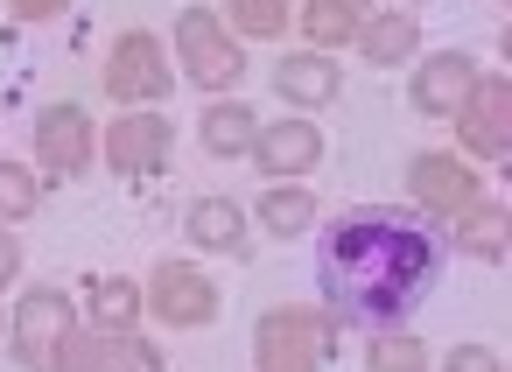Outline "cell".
<instances>
[{"label": "cell", "mask_w": 512, "mask_h": 372, "mask_svg": "<svg viewBox=\"0 0 512 372\" xmlns=\"http://www.w3.org/2000/svg\"><path fill=\"white\" fill-rule=\"evenodd\" d=\"M407 190H414V204H421V211H435V218H463V211H477V204H484V183H477L456 155H414Z\"/></svg>", "instance_id": "obj_6"}, {"label": "cell", "mask_w": 512, "mask_h": 372, "mask_svg": "<svg viewBox=\"0 0 512 372\" xmlns=\"http://www.w3.org/2000/svg\"><path fill=\"white\" fill-rule=\"evenodd\" d=\"M435 274H442V239L407 204H358L330 218L323 253H316L323 302L365 330H393L435 288Z\"/></svg>", "instance_id": "obj_1"}, {"label": "cell", "mask_w": 512, "mask_h": 372, "mask_svg": "<svg viewBox=\"0 0 512 372\" xmlns=\"http://www.w3.org/2000/svg\"><path fill=\"white\" fill-rule=\"evenodd\" d=\"M106 92H113V99H120L127 113L169 92V64H162V43H155L148 29H134V36H120V43H113V57H106Z\"/></svg>", "instance_id": "obj_5"}, {"label": "cell", "mask_w": 512, "mask_h": 372, "mask_svg": "<svg viewBox=\"0 0 512 372\" xmlns=\"http://www.w3.org/2000/svg\"><path fill=\"white\" fill-rule=\"evenodd\" d=\"M36 162L50 176H85V162H92V120H85V106H43V120H36Z\"/></svg>", "instance_id": "obj_10"}, {"label": "cell", "mask_w": 512, "mask_h": 372, "mask_svg": "<svg viewBox=\"0 0 512 372\" xmlns=\"http://www.w3.org/2000/svg\"><path fill=\"white\" fill-rule=\"evenodd\" d=\"M176 50H183L190 85L225 92V85H239V78H246V50H239V43L218 29V15H211V8H190V15L176 22Z\"/></svg>", "instance_id": "obj_4"}, {"label": "cell", "mask_w": 512, "mask_h": 372, "mask_svg": "<svg viewBox=\"0 0 512 372\" xmlns=\"http://www.w3.org/2000/svg\"><path fill=\"white\" fill-rule=\"evenodd\" d=\"M274 92L288 106H330L337 99V64L330 57H281L274 64Z\"/></svg>", "instance_id": "obj_14"}, {"label": "cell", "mask_w": 512, "mask_h": 372, "mask_svg": "<svg viewBox=\"0 0 512 372\" xmlns=\"http://www.w3.org/2000/svg\"><path fill=\"white\" fill-rule=\"evenodd\" d=\"M456 246L477 253V260H498V253H505V204L484 197L477 211H463V218H456Z\"/></svg>", "instance_id": "obj_18"}, {"label": "cell", "mask_w": 512, "mask_h": 372, "mask_svg": "<svg viewBox=\"0 0 512 372\" xmlns=\"http://www.w3.org/2000/svg\"><path fill=\"white\" fill-rule=\"evenodd\" d=\"M148 309H155L162 323L190 330V323H211V316H218V288H211L190 260H162L155 281H148Z\"/></svg>", "instance_id": "obj_7"}, {"label": "cell", "mask_w": 512, "mask_h": 372, "mask_svg": "<svg viewBox=\"0 0 512 372\" xmlns=\"http://www.w3.org/2000/svg\"><path fill=\"white\" fill-rule=\"evenodd\" d=\"M190 246L246 253V211H239L232 197H197V204H190Z\"/></svg>", "instance_id": "obj_15"}, {"label": "cell", "mask_w": 512, "mask_h": 372, "mask_svg": "<svg viewBox=\"0 0 512 372\" xmlns=\"http://www.w3.org/2000/svg\"><path fill=\"white\" fill-rule=\"evenodd\" d=\"M463 141H470V155H484V162H498L505 155V134H512V85L505 78H477L470 92H463Z\"/></svg>", "instance_id": "obj_9"}, {"label": "cell", "mask_w": 512, "mask_h": 372, "mask_svg": "<svg viewBox=\"0 0 512 372\" xmlns=\"http://www.w3.org/2000/svg\"><path fill=\"white\" fill-rule=\"evenodd\" d=\"M141 309H148V295H141L127 274H99V281H92V323H99L106 337H127Z\"/></svg>", "instance_id": "obj_17"}, {"label": "cell", "mask_w": 512, "mask_h": 372, "mask_svg": "<svg viewBox=\"0 0 512 372\" xmlns=\"http://www.w3.org/2000/svg\"><path fill=\"white\" fill-rule=\"evenodd\" d=\"M169 120L162 113H120L113 127H106V162L120 169V176H155L162 162H169Z\"/></svg>", "instance_id": "obj_8"}, {"label": "cell", "mask_w": 512, "mask_h": 372, "mask_svg": "<svg viewBox=\"0 0 512 372\" xmlns=\"http://www.w3.org/2000/svg\"><path fill=\"white\" fill-rule=\"evenodd\" d=\"M78 330V309L64 288H29L22 295V316H15V365L22 372H57V351L64 337Z\"/></svg>", "instance_id": "obj_3"}, {"label": "cell", "mask_w": 512, "mask_h": 372, "mask_svg": "<svg viewBox=\"0 0 512 372\" xmlns=\"http://www.w3.org/2000/svg\"><path fill=\"white\" fill-rule=\"evenodd\" d=\"M15 274H22V239H15V232H0V288H8Z\"/></svg>", "instance_id": "obj_27"}, {"label": "cell", "mask_w": 512, "mask_h": 372, "mask_svg": "<svg viewBox=\"0 0 512 372\" xmlns=\"http://www.w3.org/2000/svg\"><path fill=\"white\" fill-rule=\"evenodd\" d=\"M442 372H498V351H484V344H456V351L442 358Z\"/></svg>", "instance_id": "obj_25"}, {"label": "cell", "mask_w": 512, "mask_h": 372, "mask_svg": "<svg viewBox=\"0 0 512 372\" xmlns=\"http://www.w3.org/2000/svg\"><path fill=\"white\" fill-rule=\"evenodd\" d=\"M414 36H421V22L414 15H372V22H358V57L365 64H407L414 57Z\"/></svg>", "instance_id": "obj_16"}, {"label": "cell", "mask_w": 512, "mask_h": 372, "mask_svg": "<svg viewBox=\"0 0 512 372\" xmlns=\"http://www.w3.org/2000/svg\"><path fill=\"white\" fill-rule=\"evenodd\" d=\"M302 36L330 50V43H351V36H358V22H351L344 0H302Z\"/></svg>", "instance_id": "obj_21"}, {"label": "cell", "mask_w": 512, "mask_h": 372, "mask_svg": "<svg viewBox=\"0 0 512 372\" xmlns=\"http://www.w3.org/2000/svg\"><path fill=\"white\" fill-rule=\"evenodd\" d=\"M232 22L246 36H281L295 22V0H232Z\"/></svg>", "instance_id": "obj_23"}, {"label": "cell", "mask_w": 512, "mask_h": 372, "mask_svg": "<svg viewBox=\"0 0 512 372\" xmlns=\"http://www.w3.org/2000/svg\"><path fill=\"white\" fill-rule=\"evenodd\" d=\"M309 218H316V197H309V190H295V183H274V190L260 197V225H267V232H281V239H295Z\"/></svg>", "instance_id": "obj_20"}, {"label": "cell", "mask_w": 512, "mask_h": 372, "mask_svg": "<svg viewBox=\"0 0 512 372\" xmlns=\"http://www.w3.org/2000/svg\"><path fill=\"white\" fill-rule=\"evenodd\" d=\"M57 372H162V351L155 344H127V337H64L57 351Z\"/></svg>", "instance_id": "obj_12"}, {"label": "cell", "mask_w": 512, "mask_h": 372, "mask_svg": "<svg viewBox=\"0 0 512 372\" xmlns=\"http://www.w3.org/2000/svg\"><path fill=\"white\" fill-rule=\"evenodd\" d=\"M344 8H351V15H358V8H372V0H344Z\"/></svg>", "instance_id": "obj_28"}, {"label": "cell", "mask_w": 512, "mask_h": 372, "mask_svg": "<svg viewBox=\"0 0 512 372\" xmlns=\"http://www.w3.org/2000/svg\"><path fill=\"white\" fill-rule=\"evenodd\" d=\"M253 351H260V372H323L330 323L316 309H274V316H260Z\"/></svg>", "instance_id": "obj_2"}, {"label": "cell", "mask_w": 512, "mask_h": 372, "mask_svg": "<svg viewBox=\"0 0 512 372\" xmlns=\"http://www.w3.org/2000/svg\"><path fill=\"white\" fill-rule=\"evenodd\" d=\"M197 134H204V148H211V155H246L260 127H253V113H246V106H211Z\"/></svg>", "instance_id": "obj_19"}, {"label": "cell", "mask_w": 512, "mask_h": 372, "mask_svg": "<svg viewBox=\"0 0 512 372\" xmlns=\"http://www.w3.org/2000/svg\"><path fill=\"white\" fill-rule=\"evenodd\" d=\"M477 85V64L463 57V50H435V57H421L414 64V113H428V120H449L456 106H463V92Z\"/></svg>", "instance_id": "obj_11"}, {"label": "cell", "mask_w": 512, "mask_h": 372, "mask_svg": "<svg viewBox=\"0 0 512 372\" xmlns=\"http://www.w3.org/2000/svg\"><path fill=\"white\" fill-rule=\"evenodd\" d=\"M253 162L281 183V176H309L323 162V134L309 120H281V127H260L253 134Z\"/></svg>", "instance_id": "obj_13"}, {"label": "cell", "mask_w": 512, "mask_h": 372, "mask_svg": "<svg viewBox=\"0 0 512 372\" xmlns=\"http://www.w3.org/2000/svg\"><path fill=\"white\" fill-rule=\"evenodd\" d=\"M8 8L22 15V22H50V15H64L71 0H8Z\"/></svg>", "instance_id": "obj_26"}, {"label": "cell", "mask_w": 512, "mask_h": 372, "mask_svg": "<svg viewBox=\"0 0 512 372\" xmlns=\"http://www.w3.org/2000/svg\"><path fill=\"white\" fill-rule=\"evenodd\" d=\"M36 211V176L22 162H0V218H29Z\"/></svg>", "instance_id": "obj_24"}, {"label": "cell", "mask_w": 512, "mask_h": 372, "mask_svg": "<svg viewBox=\"0 0 512 372\" xmlns=\"http://www.w3.org/2000/svg\"><path fill=\"white\" fill-rule=\"evenodd\" d=\"M365 365H372V372H428V351H421V337L379 330V337H372V351H365Z\"/></svg>", "instance_id": "obj_22"}]
</instances>
